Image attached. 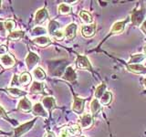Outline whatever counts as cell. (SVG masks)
I'll use <instances>...</instances> for the list:
<instances>
[{
  "label": "cell",
  "mask_w": 146,
  "mask_h": 137,
  "mask_svg": "<svg viewBox=\"0 0 146 137\" xmlns=\"http://www.w3.org/2000/svg\"><path fill=\"white\" fill-rule=\"evenodd\" d=\"M33 42L39 46V47H47L50 43H51V40H50L49 38L46 36H42V37H36V39H33Z\"/></svg>",
  "instance_id": "cell-17"
},
{
  "label": "cell",
  "mask_w": 146,
  "mask_h": 137,
  "mask_svg": "<svg viewBox=\"0 0 146 137\" xmlns=\"http://www.w3.org/2000/svg\"><path fill=\"white\" fill-rule=\"evenodd\" d=\"M143 83H144V86L146 87V78H145V79H144V81H143Z\"/></svg>",
  "instance_id": "cell-40"
},
{
  "label": "cell",
  "mask_w": 146,
  "mask_h": 137,
  "mask_svg": "<svg viewBox=\"0 0 146 137\" xmlns=\"http://www.w3.org/2000/svg\"><path fill=\"white\" fill-rule=\"evenodd\" d=\"M141 30L146 34V20L143 23V25H141Z\"/></svg>",
  "instance_id": "cell-39"
},
{
  "label": "cell",
  "mask_w": 146,
  "mask_h": 137,
  "mask_svg": "<svg viewBox=\"0 0 146 137\" xmlns=\"http://www.w3.org/2000/svg\"><path fill=\"white\" fill-rule=\"evenodd\" d=\"M58 27H59V25H58V22L51 21L48 25V33L50 35H53L55 32L58 30Z\"/></svg>",
  "instance_id": "cell-30"
},
{
  "label": "cell",
  "mask_w": 146,
  "mask_h": 137,
  "mask_svg": "<svg viewBox=\"0 0 146 137\" xmlns=\"http://www.w3.org/2000/svg\"><path fill=\"white\" fill-rule=\"evenodd\" d=\"M36 120H32L29 122H26L24 124H21L18 127H17L15 130H14V132H15V137H19L23 134H25L26 132H27L29 130H31V128L33 127L34 123H35Z\"/></svg>",
  "instance_id": "cell-3"
},
{
  "label": "cell",
  "mask_w": 146,
  "mask_h": 137,
  "mask_svg": "<svg viewBox=\"0 0 146 137\" xmlns=\"http://www.w3.org/2000/svg\"><path fill=\"white\" fill-rule=\"evenodd\" d=\"M4 27H5V29L6 31L11 33L12 31H14V27H15V22L12 21V20H7L4 22Z\"/></svg>",
  "instance_id": "cell-31"
},
{
  "label": "cell",
  "mask_w": 146,
  "mask_h": 137,
  "mask_svg": "<svg viewBox=\"0 0 146 137\" xmlns=\"http://www.w3.org/2000/svg\"><path fill=\"white\" fill-rule=\"evenodd\" d=\"M5 32H6V29L4 27V22H0V33L2 36H5Z\"/></svg>",
  "instance_id": "cell-37"
},
{
  "label": "cell",
  "mask_w": 146,
  "mask_h": 137,
  "mask_svg": "<svg viewBox=\"0 0 146 137\" xmlns=\"http://www.w3.org/2000/svg\"><path fill=\"white\" fill-rule=\"evenodd\" d=\"M93 125V117L90 113H85L80 120V126L82 129H88Z\"/></svg>",
  "instance_id": "cell-6"
},
{
  "label": "cell",
  "mask_w": 146,
  "mask_h": 137,
  "mask_svg": "<svg viewBox=\"0 0 146 137\" xmlns=\"http://www.w3.org/2000/svg\"><path fill=\"white\" fill-rule=\"evenodd\" d=\"M90 109H91V112H92V115L96 116L99 113V112L102 109V106H100V103L97 99H94L90 103Z\"/></svg>",
  "instance_id": "cell-23"
},
{
  "label": "cell",
  "mask_w": 146,
  "mask_h": 137,
  "mask_svg": "<svg viewBox=\"0 0 146 137\" xmlns=\"http://www.w3.org/2000/svg\"><path fill=\"white\" fill-rule=\"evenodd\" d=\"M84 103L85 100H82L79 97H75L74 100H73V105H72V110L73 112H75L78 114L82 113L84 110Z\"/></svg>",
  "instance_id": "cell-10"
},
{
  "label": "cell",
  "mask_w": 146,
  "mask_h": 137,
  "mask_svg": "<svg viewBox=\"0 0 146 137\" xmlns=\"http://www.w3.org/2000/svg\"><path fill=\"white\" fill-rule=\"evenodd\" d=\"M48 18V14L46 8H40L36 11L35 15V23L36 24H42Z\"/></svg>",
  "instance_id": "cell-8"
},
{
  "label": "cell",
  "mask_w": 146,
  "mask_h": 137,
  "mask_svg": "<svg viewBox=\"0 0 146 137\" xmlns=\"http://www.w3.org/2000/svg\"><path fill=\"white\" fill-rule=\"evenodd\" d=\"M0 63H1V65L4 68H12L14 65H15L16 61L10 54L6 53V54L2 55V56H0Z\"/></svg>",
  "instance_id": "cell-4"
},
{
  "label": "cell",
  "mask_w": 146,
  "mask_h": 137,
  "mask_svg": "<svg viewBox=\"0 0 146 137\" xmlns=\"http://www.w3.org/2000/svg\"><path fill=\"white\" fill-rule=\"evenodd\" d=\"M7 90L9 94L14 96V97H20V96H25L27 94L24 90H21L17 88H8Z\"/></svg>",
  "instance_id": "cell-25"
},
{
  "label": "cell",
  "mask_w": 146,
  "mask_h": 137,
  "mask_svg": "<svg viewBox=\"0 0 146 137\" xmlns=\"http://www.w3.org/2000/svg\"><path fill=\"white\" fill-rule=\"evenodd\" d=\"M45 137H56V135L52 132H47L45 134Z\"/></svg>",
  "instance_id": "cell-38"
},
{
  "label": "cell",
  "mask_w": 146,
  "mask_h": 137,
  "mask_svg": "<svg viewBox=\"0 0 146 137\" xmlns=\"http://www.w3.org/2000/svg\"><path fill=\"white\" fill-rule=\"evenodd\" d=\"M76 33H77V25L74 24V23H71V24L68 25L65 29V31H64L65 38L70 40H72L75 38Z\"/></svg>",
  "instance_id": "cell-11"
},
{
  "label": "cell",
  "mask_w": 146,
  "mask_h": 137,
  "mask_svg": "<svg viewBox=\"0 0 146 137\" xmlns=\"http://www.w3.org/2000/svg\"><path fill=\"white\" fill-rule=\"evenodd\" d=\"M32 108H33V105H32L30 100L26 97H23L22 99H20L19 102L17 104V110L21 112H30L32 111Z\"/></svg>",
  "instance_id": "cell-7"
},
{
  "label": "cell",
  "mask_w": 146,
  "mask_h": 137,
  "mask_svg": "<svg viewBox=\"0 0 146 137\" xmlns=\"http://www.w3.org/2000/svg\"><path fill=\"white\" fill-rule=\"evenodd\" d=\"M46 33H47V30H46L44 27H36L35 29L32 30V35L33 36L42 37Z\"/></svg>",
  "instance_id": "cell-29"
},
{
  "label": "cell",
  "mask_w": 146,
  "mask_h": 137,
  "mask_svg": "<svg viewBox=\"0 0 146 137\" xmlns=\"http://www.w3.org/2000/svg\"><path fill=\"white\" fill-rule=\"evenodd\" d=\"M145 55L143 54H135L131 57V59L129 61V64H140L145 59Z\"/></svg>",
  "instance_id": "cell-24"
},
{
  "label": "cell",
  "mask_w": 146,
  "mask_h": 137,
  "mask_svg": "<svg viewBox=\"0 0 146 137\" xmlns=\"http://www.w3.org/2000/svg\"><path fill=\"white\" fill-rule=\"evenodd\" d=\"M0 134H2V132H1V131H0Z\"/></svg>",
  "instance_id": "cell-43"
},
{
  "label": "cell",
  "mask_w": 146,
  "mask_h": 137,
  "mask_svg": "<svg viewBox=\"0 0 146 137\" xmlns=\"http://www.w3.org/2000/svg\"><path fill=\"white\" fill-rule=\"evenodd\" d=\"M0 117H4V118H7V113L6 111L4 110V108L0 105Z\"/></svg>",
  "instance_id": "cell-36"
},
{
  "label": "cell",
  "mask_w": 146,
  "mask_h": 137,
  "mask_svg": "<svg viewBox=\"0 0 146 137\" xmlns=\"http://www.w3.org/2000/svg\"><path fill=\"white\" fill-rule=\"evenodd\" d=\"M52 36H53L54 38L56 39H58V40H61V39L64 38V37H65V35H64V33H63L62 31H60V30L56 31V32H55V33H54Z\"/></svg>",
  "instance_id": "cell-33"
},
{
  "label": "cell",
  "mask_w": 146,
  "mask_h": 137,
  "mask_svg": "<svg viewBox=\"0 0 146 137\" xmlns=\"http://www.w3.org/2000/svg\"><path fill=\"white\" fill-rule=\"evenodd\" d=\"M68 134H70V135L71 136L79 135L80 134V128L79 126L70 127V128H68Z\"/></svg>",
  "instance_id": "cell-32"
},
{
  "label": "cell",
  "mask_w": 146,
  "mask_h": 137,
  "mask_svg": "<svg viewBox=\"0 0 146 137\" xmlns=\"http://www.w3.org/2000/svg\"><path fill=\"white\" fill-rule=\"evenodd\" d=\"M1 6H2V1H0V7H1Z\"/></svg>",
  "instance_id": "cell-42"
},
{
  "label": "cell",
  "mask_w": 146,
  "mask_h": 137,
  "mask_svg": "<svg viewBox=\"0 0 146 137\" xmlns=\"http://www.w3.org/2000/svg\"><path fill=\"white\" fill-rule=\"evenodd\" d=\"M32 112L36 116L39 117H43V118H48V112L46 111V109L44 106L40 102H36L33 105V108H32Z\"/></svg>",
  "instance_id": "cell-9"
},
{
  "label": "cell",
  "mask_w": 146,
  "mask_h": 137,
  "mask_svg": "<svg viewBox=\"0 0 146 137\" xmlns=\"http://www.w3.org/2000/svg\"><path fill=\"white\" fill-rule=\"evenodd\" d=\"M23 37H24V32L17 30V31H12L11 33H9L7 36V39L11 41H16L21 39Z\"/></svg>",
  "instance_id": "cell-22"
},
{
  "label": "cell",
  "mask_w": 146,
  "mask_h": 137,
  "mask_svg": "<svg viewBox=\"0 0 146 137\" xmlns=\"http://www.w3.org/2000/svg\"><path fill=\"white\" fill-rule=\"evenodd\" d=\"M29 91L33 94H38V93H42L44 91V85L43 83H41L39 81H34L32 83Z\"/></svg>",
  "instance_id": "cell-18"
},
{
  "label": "cell",
  "mask_w": 146,
  "mask_h": 137,
  "mask_svg": "<svg viewBox=\"0 0 146 137\" xmlns=\"http://www.w3.org/2000/svg\"><path fill=\"white\" fill-rule=\"evenodd\" d=\"M42 105L48 111L51 112L53 109L56 108V102L53 97H45L42 99Z\"/></svg>",
  "instance_id": "cell-13"
},
{
  "label": "cell",
  "mask_w": 146,
  "mask_h": 137,
  "mask_svg": "<svg viewBox=\"0 0 146 137\" xmlns=\"http://www.w3.org/2000/svg\"><path fill=\"white\" fill-rule=\"evenodd\" d=\"M36 81H42L46 79V73L41 68H35L32 72Z\"/></svg>",
  "instance_id": "cell-20"
},
{
  "label": "cell",
  "mask_w": 146,
  "mask_h": 137,
  "mask_svg": "<svg viewBox=\"0 0 146 137\" xmlns=\"http://www.w3.org/2000/svg\"><path fill=\"white\" fill-rule=\"evenodd\" d=\"M31 75L29 72H23L22 74L18 76V83L20 85H27L31 82Z\"/></svg>",
  "instance_id": "cell-19"
},
{
  "label": "cell",
  "mask_w": 146,
  "mask_h": 137,
  "mask_svg": "<svg viewBox=\"0 0 146 137\" xmlns=\"http://www.w3.org/2000/svg\"><path fill=\"white\" fill-rule=\"evenodd\" d=\"M128 19L123 20V21H120V22H116L114 24L111 29V34H120L124 30L125 27V24L127 23Z\"/></svg>",
  "instance_id": "cell-16"
},
{
  "label": "cell",
  "mask_w": 146,
  "mask_h": 137,
  "mask_svg": "<svg viewBox=\"0 0 146 137\" xmlns=\"http://www.w3.org/2000/svg\"><path fill=\"white\" fill-rule=\"evenodd\" d=\"M38 61H39V57L34 52H29L25 59L26 66L29 70H34V68L36 66Z\"/></svg>",
  "instance_id": "cell-2"
},
{
  "label": "cell",
  "mask_w": 146,
  "mask_h": 137,
  "mask_svg": "<svg viewBox=\"0 0 146 137\" xmlns=\"http://www.w3.org/2000/svg\"><path fill=\"white\" fill-rule=\"evenodd\" d=\"M79 16H80V17L81 21H82V22H84L85 24H89V25H90V23L93 21L92 17H91V15H90V14L88 11L82 10V11L80 12Z\"/></svg>",
  "instance_id": "cell-21"
},
{
  "label": "cell",
  "mask_w": 146,
  "mask_h": 137,
  "mask_svg": "<svg viewBox=\"0 0 146 137\" xmlns=\"http://www.w3.org/2000/svg\"><path fill=\"white\" fill-rule=\"evenodd\" d=\"M79 137H84V136H79Z\"/></svg>",
  "instance_id": "cell-44"
},
{
  "label": "cell",
  "mask_w": 146,
  "mask_h": 137,
  "mask_svg": "<svg viewBox=\"0 0 146 137\" xmlns=\"http://www.w3.org/2000/svg\"><path fill=\"white\" fill-rule=\"evenodd\" d=\"M76 67L80 70H91V66L89 61V59L85 56H78V59L76 61Z\"/></svg>",
  "instance_id": "cell-5"
},
{
  "label": "cell",
  "mask_w": 146,
  "mask_h": 137,
  "mask_svg": "<svg viewBox=\"0 0 146 137\" xmlns=\"http://www.w3.org/2000/svg\"><path fill=\"white\" fill-rule=\"evenodd\" d=\"M70 136V134L68 132V128H64V129L61 130L60 134H59L58 137H68Z\"/></svg>",
  "instance_id": "cell-34"
},
{
  "label": "cell",
  "mask_w": 146,
  "mask_h": 137,
  "mask_svg": "<svg viewBox=\"0 0 146 137\" xmlns=\"http://www.w3.org/2000/svg\"><path fill=\"white\" fill-rule=\"evenodd\" d=\"M7 53V47L5 45H0V55H4V54H6Z\"/></svg>",
  "instance_id": "cell-35"
},
{
  "label": "cell",
  "mask_w": 146,
  "mask_h": 137,
  "mask_svg": "<svg viewBox=\"0 0 146 137\" xmlns=\"http://www.w3.org/2000/svg\"><path fill=\"white\" fill-rule=\"evenodd\" d=\"M145 19V11L144 9H134L133 11L131 13V20L132 22V24L136 27H139L141 26V23L144 22Z\"/></svg>",
  "instance_id": "cell-1"
},
{
  "label": "cell",
  "mask_w": 146,
  "mask_h": 137,
  "mask_svg": "<svg viewBox=\"0 0 146 137\" xmlns=\"http://www.w3.org/2000/svg\"><path fill=\"white\" fill-rule=\"evenodd\" d=\"M96 27L95 25H86L81 27V34L83 35L85 38H91L95 35Z\"/></svg>",
  "instance_id": "cell-12"
},
{
  "label": "cell",
  "mask_w": 146,
  "mask_h": 137,
  "mask_svg": "<svg viewBox=\"0 0 146 137\" xmlns=\"http://www.w3.org/2000/svg\"><path fill=\"white\" fill-rule=\"evenodd\" d=\"M62 78L65 80H68L70 82H74L77 80V75H76L75 70L72 68V67H68V68H67V70H66L65 73H64Z\"/></svg>",
  "instance_id": "cell-15"
},
{
  "label": "cell",
  "mask_w": 146,
  "mask_h": 137,
  "mask_svg": "<svg viewBox=\"0 0 146 137\" xmlns=\"http://www.w3.org/2000/svg\"><path fill=\"white\" fill-rule=\"evenodd\" d=\"M144 53H145V56H146V46L144 47Z\"/></svg>",
  "instance_id": "cell-41"
},
{
  "label": "cell",
  "mask_w": 146,
  "mask_h": 137,
  "mask_svg": "<svg viewBox=\"0 0 146 137\" xmlns=\"http://www.w3.org/2000/svg\"><path fill=\"white\" fill-rule=\"evenodd\" d=\"M127 68L130 71L136 73V74H145L146 73V68L141 64H129Z\"/></svg>",
  "instance_id": "cell-14"
},
{
  "label": "cell",
  "mask_w": 146,
  "mask_h": 137,
  "mask_svg": "<svg viewBox=\"0 0 146 137\" xmlns=\"http://www.w3.org/2000/svg\"><path fill=\"white\" fill-rule=\"evenodd\" d=\"M58 10L59 14L67 15V14H70L71 12V7L67 4H60L58 7Z\"/></svg>",
  "instance_id": "cell-27"
},
{
  "label": "cell",
  "mask_w": 146,
  "mask_h": 137,
  "mask_svg": "<svg viewBox=\"0 0 146 137\" xmlns=\"http://www.w3.org/2000/svg\"><path fill=\"white\" fill-rule=\"evenodd\" d=\"M111 99H112V94L111 92H109V91H106L102 95V97L100 98V103L103 105H108L111 102Z\"/></svg>",
  "instance_id": "cell-28"
},
{
  "label": "cell",
  "mask_w": 146,
  "mask_h": 137,
  "mask_svg": "<svg viewBox=\"0 0 146 137\" xmlns=\"http://www.w3.org/2000/svg\"><path fill=\"white\" fill-rule=\"evenodd\" d=\"M105 90H106V84H100L97 87V89L95 90V97L97 99H100L102 97V95L106 92Z\"/></svg>",
  "instance_id": "cell-26"
}]
</instances>
